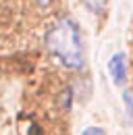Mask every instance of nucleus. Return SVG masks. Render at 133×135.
<instances>
[{"instance_id": "nucleus-4", "label": "nucleus", "mask_w": 133, "mask_h": 135, "mask_svg": "<svg viewBox=\"0 0 133 135\" xmlns=\"http://www.w3.org/2000/svg\"><path fill=\"white\" fill-rule=\"evenodd\" d=\"M123 100H125V108H127L129 123H133V96H131V91H125V94H123Z\"/></svg>"}, {"instance_id": "nucleus-3", "label": "nucleus", "mask_w": 133, "mask_h": 135, "mask_svg": "<svg viewBox=\"0 0 133 135\" xmlns=\"http://www.w3.org/2000/svg\"><path fill=\"white\" fill-rule=\"evenodd\" d=\"M106 2H108V0H83V4H85L92 13H100V11L106 6Z\"/></svg>"}, {"instance_id": "nucleus-2", "label": "nucleus", "mask_w": 133, "mask_h": 135, "mask_svg": "<svg viewBox=\"0 0 133 135\" xmlns=\"http://www.w3.org/2000/svg\"><path fill=\"white\" fill-rule=\"evenodd\" d=\"M108 73H110V77H112L115 83H118V85L125 83V79H127V58H125L123 52H118V54H115V56L110 58Z\"/></svg>"}, {"instance_id": "nucleus-1", "label": "nucleus", "mask_w": 133, "mask_h": 135, "mask_svg": "<svg viewBox=\"0 0 133 135\" xmlns=\"http://www.w3.org/2000/svg\"><path fill=\"white\" fill-rule=\"evenodd\" d=\"M46 46L48 50L69 69L83 67V48L81 37L75 21L69 17H63L50 25L46 33Z\"/></svg>"}, {"instance_id": "nucleus-5", "label": "nucleus", "mask_w": 133, "mask_h": 135, "mask_svg": "<svg viewBox=\"0 0 133 135\" xmlns=\"http://www.w3.org/2000/svg\"><path fill=\"white\" fill-rule=\"evenodd\" d=\"M83 135H104V131L98 129V127H89V129H85V131H83Z\"/></svg>"}, {"instance_id": "nucleus-6", "label": "nucleus", "mask_w": 133, "mask_h": 135, "mask_svg": "<svg viewBox=\"0 0 133 135\" xmlns=\"http://www.w3.org/2000/svg\"><path fill=\"white\" fill-rule=\"evenodd\" d=\"M37 2H40L42 6H46V4H50V0H37Z\"/></svg>"}]
</instances>
